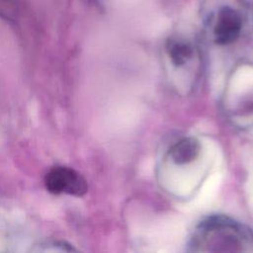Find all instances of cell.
I'll return each mask as SVG.
<instances>
[{
	"mask_svg": "<svg viewBox=\"0 0 253 253\" xmlns=\"http://www.w3.org/2000/svg\"><path fill=\"white\" fill-rule=\"evenodd\" d=\"M187 251L253 253V230L228 216L211 215L195 227Z\"/></svg>",
	"mask_w": 253,
	"mask_h": 253,
	"instance_id": "cell-1",
	"label": "cell"
},
{
	"mask_svg": "<svg viewBox=\"0 0 253 253\" xmlns=\"http://www.w3.org/2000/svg\"><path fill=\"white\" fill-rule=\"evenodd\" d=\"M203 18L210 39L218 45H229L240 39L248 10L242 0H206Z\"/></svg>",
	"mask_w": 253,
	"mask_h": 253,
	"instance_id": "cell-2",
	"label": "cell"
},
{
	"mask_svg": "<svg viewBox=\"0 0 253 253\" xmlns=\"http://www.w3.org/2000/svg\"><path fill=\"white\" fill-rule=\"evenodd\" d=\"M44 185L48 192L55 195L67 194L81 197L88 190L85 178L76 170L66 166L50 169L44 177Z\"/></svg>",
	"mask_w": 253,
	"mask_h": 253,
	"instance_id": "cell-3",
	"label": "cell"
},
{
	"mask_svg": "<svg viewBox=\"0 0 253 253\" xmlns=\"http://www.w3.org/2000/svg\"><path fill=\"white\" fill-rule=\"evenodd\" d=\"M203 146L195 136H184L171 144L166 153V161L176 167H189L202 156Z\"/></svg>",
	"mask_w": 253,
	"mask_h": 253,
	"instance_id": "cell-4",
	"label": "cell"
},
{
	"mask_svg": "<svg viewBox=\"0 0 253 253\" xmlns=\"http://www.w3.org/2000/svg\"><path fill=\"white\" fill-rule=\"evenodd\" d=\"M165 51L169 62L175 68L188 66L199 54L196 44L182 36L170 38L166 42Z\"/></svg>",
	"mask_w": 253,
	"mask_h": 253,
	"instance_id": "cell-5",
	"label": "cell"
}]
</instances>
